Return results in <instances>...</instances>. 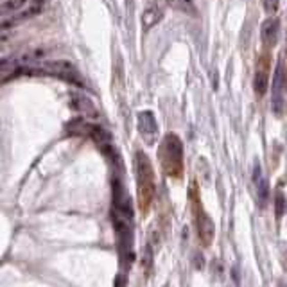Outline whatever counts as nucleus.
<instances>
[{"label":"nucleus","mask_w":287,"mask_h":287,"mask_svg":"<svg viewBox=\"0 0 287 287\" xmlns=\"http://www.w3.org/2000/svg\"><path fill=\"white\" fill-rule=\"evenodd\" d=\"M264 2V9H266V13H276L278 11V0H262Z\"/></svg>","instance_id":"14"},{"label":"nucleus","mask_w":287,"mask_h":287,"mask_svg":"<svg viewBox=\"0 0 287 287\" xmlns=\"http://www.w3.org/2000/svg\"><path fill=\"white\" fill-rule=\"evenodd\" d=\"M192 201H194V216H196V225H198L199 239H201L203 246H210L213 241V235H216V226H213L208 213L201 208V203H199L196 187H194V190H192Z\"/></svg>","instance_id":"3"},{"label":"nucleus","mask_w":287,"mask_h":287,"mask_svg":"<svg viewBox=\"0 0 287 287\" xmlns=\"http://www.w3.org/2000/svg\"><path fill=\"white\" fill-rule=\"evenodd\" d=\"M269 68H271V56L266 51L258 56L257 66H255V78H253V90L260 97L269 88Z\"/></svg>","instance_id":"4"},{"label":"nucleus","mask_w":287,"mask_h":287,"mask_svg":"<svg viewBox=\"0 0 287 287\" xmlns=\"http://www.w3.org/2000/svg\"><path fill=\"white\" fill-rule=\"evenodd\" d=\"M167 6H171L173 9L181 13H187V15H194L196 13V6L194 0H165Z\"/></svg>","instance_id":"9"},{"label":"nucleus","mask_w":287,"mask_h":287,"mask_svg":"<svg viewBox=\"0 0 287 287\" xmlns=\"http://www.w3.org/2000/svg\"><path fill=\"white\" fill-rule=\"evenodd\" d=\"M285 83H287V65H285Z\"/></svg>","instance_id":"17"},{"label":"nucleus","mask_w":287,"mask_h":287,"mask_svg":"<svg viewBox=\"0 0 287 287\" xmlns=\"http://www.w3.org/2000/svg\"><path fill=\"white\" fill-rule=\"evenodd\" d=\"M151 264H153V250L149 244H146V248H144V268H146V273L151 269Z\"/></svg>","instance_id":"13"},{"label":"nucleus","mask_w":287,"mask_h":287,"mask_svg":"<svg viewBox=\"0 0 287 287\" xmlns=\"http://www.w3.org/2000/svg\"><path fill=\"white\" fill-rule=\"evenodd\" d=\"M162 16H163V11L160 8H156V6H153V8H149V9H146V13L142 15V23H144V27L148 29V27H153V26H156V23L162 20Z\"/></svg>","instance_id":"8"},{"label":"nucleus","mask_w":287,"mask_h":287,"mask_svg":"<svg viewBox=\"0 0 287 287\" xmlns=\"http://www.w3.org/2000/svg\"><path fill=\"white\" fill-rule=\"evenodd\" d=\"M115 287H126V278L124 276H117V282H115Z\"/></svg>","instance_id":"15"},{"label":"nucleus","mask_w":287,"mask_h":287,"mask_svg":"<svg viewBox=\"0 0 287 287\" xmlns=\"http://www.w3.org/2000/svg\"><path fill=\"white\" fill-rule=\"evenodd\" d=\"M43 8H45V0H31V4H29V8H27V11H29L31 18H33V16L40 15V13L43 11Z\"/></svg>","instance_id":"12"},{"label":"nucleus","mask_w":287,"mask_h":287,"mask_svg":"<svg viewBox=\"0 0 287 287\" xmlns=\"http://www.w3.org/2000/svg\"><path fill=\"white\" fill-rule=\"evenodd\" d=\"M158 160L163 173L171 178L180 180L183 176V144L180 136L167 133L158 148Z\"/></svg>","instance_id":"1"},{"label":"nucleus","mask_w":287,"mask_h":287,"mask_svg":"<svg viewBox=\"0 0 287 287\" xmlns=\"http://www.w3.org/2000/svg\"><path fill=\"white\" fill-rule=\"evenodd\" d=\"M278 34H280V20L278 18H268L262 22L260 41L266 47V51L275 47L276 41H278Z\"/></svg>","instance_id":"7"},{"label":"nucleus","mask_w":287,"mask_h":287,"mask_svg":"<svg viewBox=\"0 0 287 287\" xmlns=\"http://www.w3.org/2000/svg\"><path fill=\"white\" fill-rule=\"evenodd\" d=\"M27 0H8L4 6H2V13H11L22 9V6L26 4Z\"/></svg>","instance_id":"11"},{"label":"nucleus","mask_w":287,"mask_h":287,"mask_svg":"<svg viewBox=\"0 0 287 287\" xmlns=\"http://www.w3.org/2000/svg\"><path fill=\"white\" fill-rule=\"evenodd\" d=\"M232 278H235V283L239 285V275H237V269H232Z\"/></svg>","instance_id":"16"},{"label":"nucleus","mask_w":287,"mask_h":287,"mask_svg":"<svg viewBox=\"0 0 287 287\" xmlns=\"http://www.w3.org/2000/svg\"><path fill=\"white\" fill-rule=\"evenodd\" d=\"M287 86L285 83V72L282 65L276 66L275 78H273V111L276 115H282L283 110V88Z\"/></svg>","instance_id":"6"},{"label":"nucleus","mask_w":287,"mask_h":287,"mask_svg":"<svg viewBox=\"0 0 287 287\" xmlns=\"http://www.w3.org/2000/svg\"><path fill=\"white\" fill-rule=\"evenodd\" d=\"M135 173L140 210L148 213V210L151 208L153 198H155V171H153L148 155H144L142 151H136L135 155Z\"/></svg>","instance_id":"2"},{"label":"nucleus","mask_w":287,"mask_h":287,"mask_svg":"<svg viewBox=\"0 0 287 287\" xmlns=\"http://www.w3.org/2000/svg\"><path fill=\"white\" fill-rule=\"evenodd\" d=\"M287 210V198L282 190L275 192V218L280 219Z\"/></svg>","instance_id":"10"},{"label":"nucleus","mask_w":287,"mask_h":287,"mask_svg":"<svg viewBox=\"0 0 287 287\" xmlns=\"http://www.w3.org/2000/svg\"><path fill=\"white\" fill-rule=\"evenodd\" d=\"M138 131L144 136V140L148 144H155L160 136V129L156 124V118L153 115V111L146 110L138 113Z\"/></svg>","instance_id":"5"}]
</instances>
